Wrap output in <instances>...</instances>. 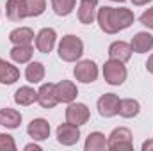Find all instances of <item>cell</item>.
Wrapping results in <instances>:
<instances>
[{
  "label": "cell",
  "instance_id": "obj_1",
  "mask_svg": "<svg viewBox=\"0 0 153 151\" xmlns=\"http://www.w3.org/2000/svg\"><path fill=\"white\" fill-rule=\"evenodd\" d=\"M98 23H100V29L105 32V34H117L119 30H125L128 29L135 16L130 9L126 7H121V9H116V7H102L98 9Z\"/></svg>",
  "mask_w": 153,
  "mask_h": 151
},
{
  "label": "cell",
  "instance_id": "obj_2",
  "mask_svg": "<svg viewBox=\"0 0 153 151\" xmlns=\"http://www.w3.org/2000/svg\"><path fill=\"white\" fill-rule=\"evenodd\" d=\"M84 53V43L82 39L73 36V34H68L61 39L59 43V57L66 62H75L82 57Z\"/></svg>",
  "mask_w": 153,
  "mask_h": 151
},
{
  "label": "cell",
  "instance_id": "obj_3",
  "mask_svg": "<svg viewBox=\"0 0 153 151\" xmlns=\"http://www.w3.org/2000/svg\"><path fill=\"white\" fill-rule=\"evenodd\" d=\"M109 142V150L112 151H132L134 144H132V132L125 126H119L112 130V133L107 139Z\"/></svg>",
  "mask_w": 153,
  "mask_h": 151
},
{
  "label": "cell",
  "instance_id": "obj_4",
  "mask_svg": "<svg viewBox=\"0 0 153 151\" xmlns=\"http://www.w3.org/2000/svg\"><path fill=\"white\" fill-rule=\"evenodd\" d=\"M103 78L111 85H121L126 80V68L123 66V62L111 59L103 64Z\"/></svg>",
  "mask_w": 153,
  "mask_h": 151
},
{
  "label": "cell",
  "instance_id": "obj_5",
  "mask_svg": "<svg viewBox=\"0 0 153 151\" xmlns=\"http://www.w3.org/2000/svg\"><path fill=\"white\" fill-rule=\"evenodd\" d=\"M73 75L82 84H93L98 78V66L91 59L80 61V62H76L75 70H73Z\"/></svg>",
  "mask_w": 153,
  "mask_h": 151
},
{
  "label": "cell",
  "instance_id": "obj_6",
  "mask_svg": "<svg viewBox=\"0 0 153 151\" xmlns=\"http://www.w3.org/2000/svg\"><path fill=\"white\" fill-rule=\"evenodd\" d=\"M78 139H80V130L76 124L62 123L57 126V141L62 146H73L78 142Z\"/></svg>",
  "mask_w": 153,
  "mask_h": 151
},
{
  "label": "cell",
  "instance_id": "obj_7",
  "mask_svg": "<svg viewBox=\"0 0 153 151\" xmlns=\"http://www.w3.org/2000/svg\"><path fill=\"white\" fill-rule=\"evenodd\" d=\"M66 121L71 123V124H76V126H82L89 121V109L87 105L84 103H70L68 109H66Z\"/></svg>",
  "mask_w": 153,
  "mask_h": 151
},
{
  "label": "cell",
  "instance_id": "obj_8",
  "mask_svg": "<svg viewBox=\"0 0 153 151\" xmlns=\"http://www.w3.org/2000/svg\"><path fill=\"white\" fill-rule=\"evenodd\" d=\"M53 91H55V98L59 103H71L78 94L76 85L70 80H61L59 84H53Z\"/></svg>",
  "mask_w": 153,
  "mask_h": 151
},
{
  "label": "cell",
  "instance_id": "obj_9",
  "mask_svg": "<svg viewBox=\"0 0 153 151\" xmlns=\"http://www.w3.org/2000/svg\"><path fill=\"white\" fill-rule=\"evenodd\" d=\"M119 110V96L114 93H107L98 100V112L102 117H112Z\"/></svg>",
  "mask_w": 153,
  "mask_h": 151
},
{
  "label": "cell",
  "instance_id": "obj_10",
  "mask_svg": "<svg viewBox=\"0 0 153 151\" xmlns=\"http://www.w3.org/2000/svg\"><path fill=\"white\" fill-rule=\"evenodd\" d=\"M57 41V32L53 29H41L36 36V48L41 53H48L53 50Z\"/></svg>",
  "mask_w": 153,
  "mask_h": 151
},
{
  "label": "cell",
  "instance_id": "obj_11",
  "mask_svg": "<svg viewBox=\"0 0 153 151\" xmlns=\"http://www.w3.org/2000/svg\"><path fill=\"white\" fill-rule=\"evenodd\" d=\"M27 133L34 139V141H45L50 137V123L46 119H32L27 126Z\"/></svg>",
  "mask_w": 153,
  "mask_h": 151
},
{
  "label": "cell",
  "instance_id": "obj_12",
  "mask_svg": "<svg viewBox=\"0 0 153 151\" xmlns=\"http://www.w3.org/2000/svg\"><path fill=\"white\" fill-rule=\"evenodd\" d=\"M5 14L13 21H22L23 18H27V2L25 0H7Z\"/></svg>",
  "mask_w": 153,
  "mask_h": 151
},
{
  "label": "cell",
  "instance_id": "obj_13",
  "mask_svg": "<svg viewBox=\"0 0 153 151\" xmlns=\"http://www.w3.org/2000/svg\"><path fill=\"white\" fill-rule=\"evenodd\" d=\"M132 44L125 43V41H114L111 46H109V57L119 61V62H126L130 57H132Z\"/></svg>",
  "mask_w": 153,
  "mask_h": 151
},
{
  "label": "cell",
  "instance_id": "obj_14",
  "mask_svg": "<svg viewBox=\"0 0 153 151\" xmlns=\"http://www.w3.org/2000/svg\"><path fill=\"white\" fill-rule=\"evenodd\" d=\"M96 7H98V0H82L78 5V20L84 25H89L94 21L96 18Z\"/></svg>",
  "mask_w": 153,
  "mask_h": 151
},
{
  "label": "cell",
  "instance_id": "obj_15",
  "mask_svg": "<svg viewBox=\"0 0 153 151\" xmlns=\"http://www.w3.org/2000/svg\"><path fill=\"white\" fill-rule=\"evenodd\" d=\"M38 103L43 109H53L59 101L55 98V91H53V84H43L38 91Z\"/></svg>",
  "mask_w": 153,
  "mask_h": 151
},
{
  "label": "cell",
  "instance_id": "obj_16",
  "mask_svg": "<svg viewBox=\"0 0 153 151\" xmlns=\"http://www.w3.org/2000/svg\"><path fill=\"white\" fill-rule=\"evenodd\" d=\"M132 50L135 53H146L153 48V36L148 32H137L132 38Z\"/></svg>",
  "mask_w": 153,
  "mask_h": 151
},
{
  "label": "cell",
  "instance_id": "obj_17",
  "mask_svg": "<svg viewBox=\"0 0 153 151\" xmlns=\"http://www.w3.org/2000/svg\"><path fill=\"white\" fill-rule=\"evenodd\" d=\"M84 150L85 151H105V150H109V142H107V139H105L103 133L93 132V133L87 135Z\"/></svg>",
  "mask_w": 153,
  "mask_h": 151
},
{
  "label": "cell",
  "instance_id": "obj_18",
  "mask_svg": "<svg viewBox=\"0 0 153 151\" xmlns=\"http://www.w3.org/2000/svg\"><path fill=\"white\" fill-rule=\"evenodd\" d=\"M32 53H34V48L30 44H14L11 50V59L18 64H27L30 62Z\"/></svg>",
  "mask_w": 153,
  "mask_h": 151
},
{
  "label": "cell",
  "instance_id": "obj_19",
  "mask_svg": "<svg viewBox=\"0 0 153 151\" xmlns=\"http://www.w3.org/2000/svg\"><path fill=\"white\" fill-rule=\"evenodd\" d=\"M22 123V114L14 109H0V124L5 128H18Z\"/></svg>",
  "mask_w": 153,
  "mask_h": 151
},
{
  "label": "cell",
  "instance_id": "obj_20",
  "mask_svg": "<svg viewBox=\"0 0 153 151\" xmlns=\"http://www.w3.org/2000/svg\"><path fill=\"white\" fill-rule=\"evenodd\" d=\"M14 101L22 107H27V105H32L34 101H38V91H34L32 87L29 85H23L20 87L16 93H14Z\"/></svg>",
  "mask_w": 153,
  "mask_h": 151
},
{
  "label": "cell",
  "instance_id": "obj_21",
  "mask_svg": "<svg viewBox=\"0 0 153 151\" xmlns=\"http://www.w3.org/2000/svg\"><path fill=\"white\" fill-rule=\"evenodd\" d=\"M20 78V70L16 66H13L11 62H0V84L11 85Z\"/></svg>",
  "mask_w": 153,
  "mask_h": 151
},
{
  "label": "cell",
  "instance_id": "obj_22",
  "mask_svg": "<svg viewBox=\"0 0 153 151\" xmlns=\"http://www.w3.org/2000/svg\"><path fill=\"white\" fill-rule=\"evenodd\" d=\"M139 112H141V105H139L137 100H132V98L119 100V110H117V114L121 117L130 119V117H135Z\"/></svg>",
  "mask_w": 153,
  "mask_h": 151
},
{
  "label": "cell",
  "instance_id": "obj_23",
  "mask_svg": "<svg viewBox=\"0 0 153 151\" xmlns=\"http://www.w3.org/2000/svg\"><path fill=\"white\" fill-rule=\"evenodd\" d=\"M9 41L13 44H30L34 41V32L32 29L29 27H20V29H14L11 34H9Z\"/></svg>",
  "mask_w": 153,
  "mask_h": 151
},
{
  "label": "cell",
  "instance_id": "obj_24",
  "mask_svg": "<svg viewBox=\"0 0 153 151\" xmlns=\"http://www.w3.org/2000/svg\"><path fill=\"white\" fill-rule=\"evenodd\" d=\"M25 78L30 84H39L45 78V66L41 62H36V61L34 62H29V66L25 70Z\"/></svg>",
  "mask_w": 153,
  "mask_h": 151
},
{
  "label": "cell",
  "instance_id": "obj_25",
  "mask_svg": "<svg viewBox=\"0 0 153 151\" xmlns=\"http://www.w3.org/2000/svg\"><path fill=\"white\" fill-rule=\"evenodd\" d=\"M76 0H52V7L57 16H68L75 9Z\"/></svg>",
  "mask_w": 153,
  "mask_h": 151
},
{
  "label": "cell",
  "instance_id": "obj_26",
  "mask_svg": "<svg viewBox=\"0 0 153 151\" xmlns=\"http://www.w3.org/2000/svg\"><path fill=\"white\" fill-rule=\"evenodd\" d=\"M25 2H27V16H30V18L41 16L46 9L45 0H25Z\"/></svg>",
  "mask_w": 153,
  "mask_h": 151
},
{
  "label": "cell",
  "instance_id": "obj_27",
  "mask_svg": "<svg viewBox=\"0 0 153 151\" xmlns=\"http://www.w3.org/2000/svg\"><path fill=\"white\" fill-rule=\"evenodd\" d=\"M0 151H16L14 139L9 133H0Z\"/></svg>",
  "mask_w": 153,
  "mask_h": 151
},
{
  "label": "cell",
  "instance_id": "obj_28",
  "mask_svg": "<svg viewBox=\"0 0 153 151\" xmlns=\"http://www.w3.org/2000/svg\"><path fill=\"white\" fill-rule=\"evenodd\" d=\"M141 23L148 29H153V7H150L148 11H144L141 14Z\"/></svg>",
  "mask_w": 153,
  "mask_h": 151
},
{
  "label": "cell",
  "instance_id": "obj_29",
  "mask_svg": "<svg viewBox=\"0 0 153 151\" xmlns=\"http://www.w3.org/2000/svg\"><path fill=\"white\" fill-rule=\"evenodd\" d=\"M146 70H148V73H152L153 75V53L150 55V59L146 61Z\"/></svg>",
  "mask_w": 153,
  "mask_h": 151
},
{
  "label": "cell",
  "instance_id": "obj_30",
  "mask_svg": "<svg viewBox=\"0 0 153 151\" xmlns=\"http://www.w3.org/2000/svg\"><path fill=\"white\" fill-rule=\"evenodd\" d=\"M143 151H153V139H152V141L143 142Z\"/></svg>",
  "mask_w": 153,
  "mask_h": 151
},
{
  "label": "cell",
  "instance_id": "obj_31",
  "mask_svg": "<svg viewBox=\"0 0 153 151\" xmlns=\"http://www.w3.org/2000/svg\"><path fill=\"white\" fill-rule=\"evenodd\" d=\"M25 150H27V151H32V150H34V151H39L41 148H39L38 144H27V146H25Z\"/></svg>",
  "mask_w": 153,
  "mask_h": 151
},
{
  "label": "cell",
  "instance_id": "obj_32",
  "mask_svg": "<svg viewBox=\"0 0 153 151\" xmlns=\"http://www.w3.org/2000/svg\"><path fill=\"white\" fill-rule=\"evenodd\" d=\"M148 2H152V0H132L134 5H144V4H148Z\"/></svg>",
  "mask_w": 153,
  "mask_h": 151
},
{
  "label": "cell",
  "instance_id": "obj_33",
  "mask_svg": "<svg viewBox=\"0 0 153 151\" xmlns=\"http://www.w3.org/2000/svg\"><path fill=\"white\" fill-rule=\"evenodd\" d=\"M112 2H123V0H112Z\"/></svg>",
  "mask_w": 153,
  "mask_h": 151
},
{
  "label": "cell",
  "instance_id": "obj_34",
  "mask_svg": "<svg viewBox=\"0 0 153 151\" xmlns=\"http://www.w3.org/2000/svg\"><path fill=\"white\" fill-rule=\"evenodd\" d=\"M0 62H2V59H0Z\"/></svg>",
  "mask_w": 153,
  "mask_h": 151
}]
</instances>
